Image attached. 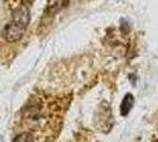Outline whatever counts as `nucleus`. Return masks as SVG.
Returning a JSON list of instances; mask_svg holds the SVG:
<instances>
[{"label":"nucleus","mask_w":158,"mask_h":142,"mask_svg":"<svg viewBox=\"0 0 158 142\" xmlns=\"http://www.w3.org/2000/svg\"><path fill=\"white\" fill-rule=\"evenodd\" d=\"M133 102H135V100H133V96L131 94H127L124 97V100L121 102V105H120V112H121L123 116H126L127 114L130 112V110L133 107Z\"/></svg>","instance_id":"obj_2"},{"label":"nucleus","mask_w":158,"mask_h":142,"mask_svg":"<svg viewBox=\"0 0 158 142\" xmlns=\"http://www.w3.org/2000/svg\"><path fill=\"white\" fill-rule=\"evenodd\" d=\"M29 22H30V13H29L27 7L23 6V7L17 8L13 13L12 20L6 25L5 31H4L6 40L11 43L18 41L24 36Z\"/></svg>","instance_id":"obj_1"},{"label":"nucleus","mask_w":158,"mask_h":142,"mask_svg":"<svg viewBox=\"0 0 158 142\" xmlns=\"http://www.w3.org/2000/svg\"><path fill=\"white\" fill-rule=\"evenodd\" d=\"M13 142H35V136L29 132H25L18 135L13 140Z\"/></svg>","instance_id":"obj_3"}]
</instances>
